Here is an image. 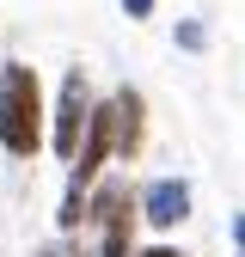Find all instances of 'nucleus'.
<instances>
[{"mask_svg": "<svg viewBox=\"0 0 245 257\" xmlns=\"http://www.w3.org/2000/svg\"><path fill=\"white\" fill-rule=\"evenodd\" d=\"M86 116H92V80H86V68H68L61 74V92H55V110H49V135H43V147H55L61 166H74Z\"/></svg>", "mask_w": 245, "mask_h": 257, "instance_id": "7ed1b4c3", "label": "nucleus"}, {"mask_svg": "<svg viewBox=\"0 0 245 257\" xmlns=\"http://www.w3.org/2000/svg\"><path fill=\"white\" fill-rule=\"evenodd\" d=\"M37 257H86V245H80V233H55L49 245H37Z\"/></svg>", "mask_w": 245, "mask_h": 257, "instance_id": "6e6552de", "label": "nucleus"}, {"mask_svg": "<svg viewBox=\"0 0 245 257\" xmlns=\"http://www.w3.org/2000/svg\"><path fill=\"white\" fill-rule=\"evenodd\" d=\"M86 227L98 233V251L92 257H129L135 251V190L129 178H98L86 190Z\"/></svg>", "mask_w": 245, "mask_h": 257, "instance_id": "f03ea898", "label": "nucleus"}, {"mask_svg": "<svg viewBox=\"0 0 245 257\" xmlns=\"http://www.w3.org/2000/svg\"><path fill=\"white\" fill-rule=\"evenodd\" d=\"M135 220L147 233H178L184 220H190V178H147L135 190Z\"/></svg>", "mask_w": 245, "mask_h": 257, "instance_id": "20e7f679", "label": "nucleus"}, {"mask_svg": "<svg viewBox=\"0 0 245 257\" xmlns=\"http://www.w3.org/2000/svg\"><path fill=\"white\" fill-rule=\"evenodd\" d=\"M110 122H116V166H129V159H141V147H147V98L135 86H116L110 92Z\"/></svg>", "mask_w": 245, "mask_h": 257, "instance_id": "39448f33", "label": "nucleus"}, {"mask_svg": "<svg viewBox=\"0 0 245 257\" xmlns=\"http://www.w3.org/2000/svg\"><path fill=\"white\" fill-rule=\"evenodd\" d=\"M153 7H160V0H122V13H129L135 25H141V19H153Z\"/></svg>", "mask_w": 245, "mask_h": 257, "instance_id": "1a4fd4ad", "label": "nucleus"}, {"mask_svg": "<svg viewBox=\"0 0 245 257\" xmlns=\"http://www.w3.org/2000/svg\"><path fill=\"white\" fill-rule=\"evenodd\" d=\"M49 135V104H43V80L31 61H0V153L7 159H37Z\"/></svg>", "mask_w": 245, "mask_h": 257, "instance_id": "f257e3e1", "label": "nucleus"}, {"mask_svg": "<svg viewBox=\"0 0 245 257\" xmlns=\"http://www.w3.org/2000/svg\"><path fill=\"white\" fill-rule=\"evenodd\" d=\"M86 227V190H61V208H55V233H80Z\"/></svg>", "mask_w": 245, "mask_h": 257, "instance_id": "423d86ee", "label": "nucleus"}, {"mask_svg": "<svg viewBox=\"0 0 245 257\" xmlns=\"http://www.w3.org/2000/svg\"><path fill=\"white\" fill-rule=\"evenodd\" d=\"M172 43L190 49V55H202V49H208V25H202V19H184V25L172 31Z\"/></svg>", "mask_w": 245, "mask_h": 257, "instance_id": "0eeeda50", "label": "nucleus"}, {"mask_svg": "<svg viewBox=\"0 0 245 257\" xmlns=\"http://www.w3.org/2000/svg\"><path fill=\"white\" fill-rule=\"evenodd\" d=\"M129 257H184V251H178V245H135Z\"/></svg>", "mask_w": 245, "mask_h": 257, "instance_id": "9d476101", "label": "nucleus"}, {"mask_svg": "<svg viewBox=\"0 0 245 257\" xmlns=\"http://www.w3.org/2000/svg\"><path fill=\"white\" fill-rule=\"evenodd\" d=\"M227 227H233V251L245 257V214H233V220H227Z\"/></svg>", "mask_w": 245, "mask_h": 257, "instance_id": "9b49d317", "label": "nucleus"}]
</instances>
